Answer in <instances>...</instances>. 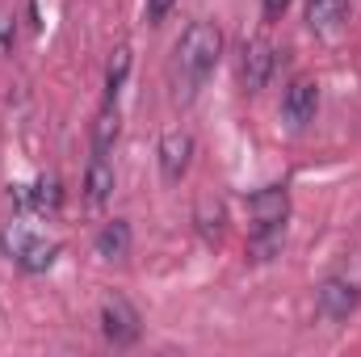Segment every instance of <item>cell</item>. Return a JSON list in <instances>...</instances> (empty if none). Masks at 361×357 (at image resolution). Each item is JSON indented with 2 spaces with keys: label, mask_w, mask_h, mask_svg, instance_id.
Listing matches in <instances>:
<instances>
[{
  "label": "cell",
  "mask_w": 361,
  "mask_h": 357,
  "mask_svg": "<svg viewBox=\"0 0 361 357\" xmlns=\"http://www.w3.org/2000/svg\"><path fill=\"white\" fill-rule=\"evenodd\" d=\"M0 253L21 269V273H47V269L59 261L63 244H59V240H47V236L30 231V227H21V223H8V227L0 231Z\"/></svg>",
  "instance_id": "7a4b0ae2"
},
{
  "label": "cell",
  "mask_w": 361,
  "mask_h": 357,
  "mask_svg": "<svg viewBox=\"0 0 361 357\" xmlns=\"http://www.w3.org/2000/svg\"><path fill=\"white\" fill-rule=\"evenodd\" d=\"M281 248H286V227H252L248 231V261L269 265L281 257Z\"/></svg>",
  "instance_id": "5bb4252c"
},
{
  "label": "cell",
  "mask_w": 361,
  "mask_h": 357,
  "mask_svg": "<svg viewBox=\"0 0 361 357\" xmlns=\"http://www.w3.org/2000/svg\"><path fill=\"white\" fill-rule=\"evenodd\" d=\"M319 114V85L315 80H290V89L281 92V122L290 131H307Z\"/></svg>",
  "instance_id": "52a82bcc"
},
{
  "label": "cell",
  "mask_w": 361,
  "mask_h": 357,
  "mask_svg": "<svg viewBox=\"0 0 361 357\" xmlns=\"http://www.w3.org/2000/svg\"><path fill=\"white\" fill-rule=\"evenodd\" d=\"M118 139H122V114H118V101H105L89 126V143H92V152L109 156L118 147Z\"/></svg>",
  "instance_id": "7c38bea8"
},
{
  "label": "cell",
  "mask_w": 361,
  "mask_h": 357,
  "mask_svg": "<svg viewBox=\"0 0 361 357\" xmlns=\"http://www.w3.org/2000/svg\"><path fill=\"white\" fill-rule=\"evenodd\" d=\"M114 185H118V173H114L109 156L92 152L89 164H85V202H89V206H105V202L114 198Z\"/></svg>",
  "instance_id": "30bf717a"
},
{
  "label": "cell",
  "mask_w": 361,
  "mask_h": 357,
  "mask_svg": "<svg viewBox=\"0 0 361 357\" xmlns=\"http://www.w3.org/2000/svg\"><path fill=\"white\" fill-rule=\"evenodd\" d=\"M193 152H197V143H193V135H189L185 126L164 131V135H160V147H156L160 177L169 181V185H177V181L189 173V164H193Z\"/></svg>",
  "instance_id": "8992f818"
},
{
  "label": "cell",
  "mask_w": 361,
  "mask_h": 357,
  "mask_svg": "<svg viewBox=\"0 0 361 357\" xmlns=\"http://www.w3.org/2000/svg\"><path fill=\"white\" fill-rule=\"evenodd\" d=\"M13 42H17V21H13V13L0 8V55H8Z\"/></svg>",
  "instance_id": "e0dca14e"
},
{
  "label": "cell",
  "mask_w": 361,
  "mask_h": 357,
  "mask_svg": "<svg viewBox=\"0 0 361 357\" xmlns=\"http://www.w3.org/2000/svg\"><path fill=\"white\" fill-rule=\"evenodd\" d=\"M130 244H135V231H130L126 219L101 223V231H97V240H92L97 257H105V261H126V257H130Z\"/></svg>",
  "instance_id": "8fae6325"
},
{
  "label": "cell",
  "mask_w": 361,
  "mask_h": 357,
  "mask_svg": "<svg viewBox=\"0 0 361 357\" xmlns=\"http://www.w3.org/2000/svg\"><path fill=\"white\" fill-rule=\"evenodd\" d=\"M277 63H281V51L273 47L265 34L248 38V42L240 47V85H244V92L265 89L273 80V72H277Z\"/></svg>",
  "instance_id": "3957f363"
},
{
  "label": "cell",
  "mask_w": 361,
  "mask_h": 357,
  "mask_svg": "<svg viewBox=\"0 0 361 357\" xmlns=\"http://www.w3.org/2000/svg\"><path fill=\"white\" fill-rule=\"evenodd\" d=\"M59 206H63L59 177H38L30 185V214H59Z\"/></svg>",
  "instance_id": "9a60e30c"
},
{
  "label": "cell",
  "mask_w": 361,
  "mask_h": 357,
  "mask_svg": "<svg viewBox=\"0 0 361 357\" xmlns=\"http://www.w3.org/2000/svg\"><path fill=\"white\" fill-rule=\"evenodd\" d=\"M353 13V0H307L302 4V21L311 34H336Z\"/></svg>",
  "instance_id": "9c48e42d"
},
{
  "label": "cell",
  "mask_w": 361,
  "mask_h": 357,
  "mask_svg": "<svg viewBox=\"0 0 361 357\" xmlns=\"http://www.w3.org/2000/svg\"><path fill=\"white\" fill-rule=\"evenodd\" d=\"M173 4H177V0H143V8H147V21H152V25H160V21L173 13Z\"/></svg>",
  "instance_id": "ac0fdd59"
},
{
  "label": "cell",
  "mask_w": 361,
  "mask_h": 357,
  "mask_svg": "<svg viewBox=\"0 0 361 357\" xmlns=\"http://www.w3.org/2000/svg\"><path fill=\"white\" fill-rule=\"evenodd\" d=\"M252 227H286L290 223V189L286 185H265L248 198Z\"/></svg>",
  "instance_id": "ba28073f"
},
{
  "label": "cell",
  "mask_w": 361,
  "mask_h": 357,
  "mask_svg": "<svg viewBox=\"0 0 361 357\" xmlns=\"http://www.w3.org/2000/svg\"><path fill=\"white\" fill-rule=\"evenodd\" d=\"M286 8H290V0H261V13H265V21H281L286 17Z\"/></svg>",
  "instance_id": "d6986e66"
},
{
  "label": "cell",
  "mask_w": 361,
  "mask_h": 357,
  "mask_svg": "<svg viewBox=\"0 0 361 357\" xmlns=\"http://www.w3.org/2000/svg\"><path fill=\"white\" fill-rule=\"evenodd\" d=\"M193 227H197V236L206 244H219L223 231H227V202L223 198H202L193 206Z\"/></svg>",
  "instance_id": "4fadbf2b"
},
{
  "label": "cell",
  "mask_w": 361,
  "mask_h": 357,
  "mask_svg": "<svg viewBox=\"0 0 361 357\" xmlns=\"http://www.w3.org/2000/svg\"><path fill=\"white\" fill-rule=\"evenodd\" d=\"M219 59H223V30L206 17L189 21L173 47V68H177V85H185V97H193L206 85V76L219 68Z\"/></svg>",
  "instance_id": "6da1fadb"
},
{
  "label": "cell",
  "mask_w": 361,
  "mask_h": 357,
  "mask_svg": "<svg viewBox=\"0 0 361 357\" xmlns=\"http://www.w3.org/2000/svg\"><path fill=\"white\" fill-rule=\"evenodd\" d=\"M130 63H135L130 47H126V42H122V47H114V55H109V63H105V101H118V92L126 89Z\"/></svg>",
  "instance_id": "2e32d148"
},
{
  "label": "cell",
  "mask_w": 361,
  "mask_h": 357,
  "mask_svg": "<svg viewBox=\"0 0 361 357\" xmlns=\"http://www.w3.org/2000/svg\"><path fill=\"white\" fill-rule=\"evenodd\" d=\"M101 337L114 349H126L143 337V315L122 294H109V298H101Z\"/></svg>",
  "instance_id": "277c9868"
},
{
  "label": "cell",
  "mask_w": 361,
  "mask_h": 357,
  "mask_svg": "<svg viewBox=\"0 0 361 357\" xmlns=\"http://www.w3.org/2000/svg\"><path fill=\"white\" fill-rule=\"evenodd\" d=\"M357 307H361V286L353 282V277L332 273V277H324V282H319V290H315V311H319L324 320L345 324Z\"/></svg>",
  "instance_id": "5b68a950"
}]
</instances>
